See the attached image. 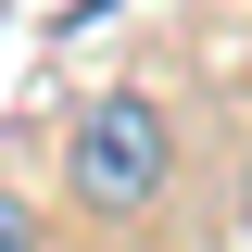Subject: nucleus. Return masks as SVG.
<instances>
[{"instance_id": "nucleus-2", "label": "nucleus", "mask_w": 252, "mask_h": 252, "mask_svg": "<svg viewBox=\"0 0 252 252\" xmlns=\"http://www.w3.org/2000/svg\"><path fill=\"white\" fill-rule=\"evenodd\" d=\"M0 252H38V215L13 202V189H0Z\"/></svg>"}, {"instance_id": "nucleus-3", "label": "nucleus", "mask_w": 252, "mask_h": 252, "mask_svg": "<svg viewBox=\"0 0 252 252\" xmlns=\"http://www.w3.org/2000/svg\"><path fill=\"white\" fill-rule=\"evenodd\" d=\"M227 227H240V252H252V177H240V215H227Z\"/></svg>"}, {"instance_id": "nucleus-1", "label": "nucleus", "mask_w": 252, "mask_h": 252, "mask_svg": "<svg viewBox=\"0 0 252 252\" xmlns=\"http://www.w3.org/2000/svg\"><path fill=\"white\" fill-rule=\"evenodd\" d=\"M164 177H177V126H164V101L114 89V101H89V114H76V152H63L76 215L126 227V215H152V202H164Z\"/></svg>"}]
</instances>
